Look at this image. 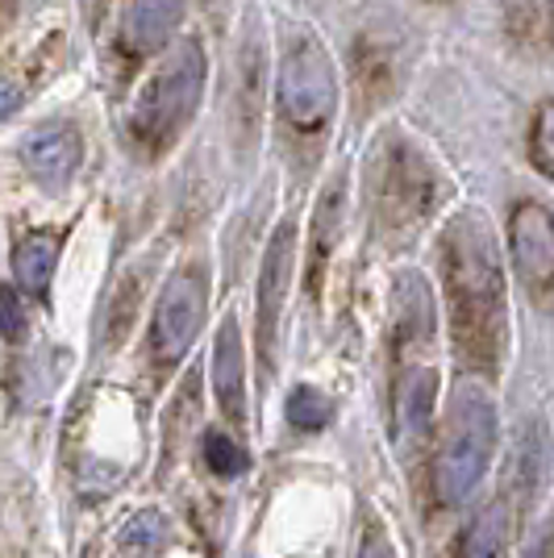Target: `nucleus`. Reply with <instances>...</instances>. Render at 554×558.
I'll return each instance as SVG.
<instances>
[{"label": "nucleus", "mask_w": 554, "mask_h": 558, "mask_svg": "<svg viewBox=\"0 0 554 558\" xmlns=\"http://www.w3.org/2000/svg\"><path fill=\"white\" fill-rule=\"evenodd\" d=\"M201 93H205V47L196 38H184L142 84L138 100L130 109L134 142L150 155H162L184 134V125L201 105Z\"/></svg>", "instance_id": "4"}, {"label": "nucleus", "mask_w": 554, "mask_h": 558, "mask_svg": "<svg viewBox=\"0 0 554 558\" xmlns=\"http://www.w3.org/2000/svg\"><path fill=\"white\" fill-rule=\"evenodd\" d=\"M55 263H59V238L55 233H29L13 255V271H17L29 296H47Z\"/></svg>", "instance_id": "16"}, {"label": "nucleus", "mask_w": 554, "mask_h": 558, "mask_svg": "<svg viewBox=\"0 0 554 558\" xmlns=\"http://www.w3.org/2000/svg\"><path fill=\"white\" fill-rule=\"evenodd\" d=\"M434 4H446V0H434Z\"/></svg>", "instance_id": "24"}, {"label": "nucleus", "mask_w": 554, "mask_h": 558, "mask_svg": "<svg viewBox=\"0 0 554 558\" xmlns=\"http://www.w3.org/2000/svg\"><path fill=\"white\" fill-rule=\"evenodd\" d=\"M438 404V363H434V304L421 276L396 279L393 322V438L417 442Z\"/></svg>", "instance_id": "2"}, {"label": "nucleus", "mask_w": 554, "mask_h": 558, "mask_svg": "<svg viewBox=\"0 0 554 558\" xmlns=\"http://www.w3.org/2000/svg\"><path fill=\"white\" fill-rule=\"evenodd\" d=\"M208 308V271L205 263H184L176 276L162 283L159 308L150 322V354L159 367H176L184 359L196 333L205 326Z\"/></svg>", "instance_id": "6"}, {"label": "nucleus", "mask_w": 554, "mask_h": 558, "mask_svg": "<svg viewBox=\"0 0 554 558\" xmlns=\"http://www.w3.org/2000/svg\"><path fill=\"white\" fill-rule=\"evenodd\" d=\"M208 4H213V0H208Z\"/></svg>", "instance_id": "25"}, {"label": "nucleus", "mask_w": 554, "mask_h": 558, "mask_svg": "<svg viewBox=\"0 0 554 558\" xmlns=\"http://www.w3.org/2000/svg\"><path fill=\"white\" fill-rule=\"evenodd\" d=\"M184 22V0H134L130 17H125V54L146 59L171 43V34Z\"/></svg>", "instance_id": "12"}, {"label": "nucleus", "mask_w": 554, "mask_h": 558, "mask_svg": "<svg viewBox=\"0 0 554 558\" xmlns=\"http://www.w3.org/2000/svg\"><path fill=\"white\" fill-rule=\"evenodd\" d=\"M22 159L25 171L38 180L50 192H63L75 175V167L84 159V142L75 134V125L68 121H50V125H38L29 138L22 142Z\"/></svg>", "instance_id": "10"}, {"label": "nucleus", "mask_w": 554, "mask_h": 558, "mask_svg": "<svg viewBox=\"0 0 554 558\" xmlns=\"http://www.w3.org/2000/svg\"><path fill=\"white\" fill-rule=\"evenodd\" d=\"M434 171L417 155L409 142L393 138L384 150V167L375 171V213L384 217V226L409 230L421 226V217L434 209Z\"/></svg>", "instance_id": "7"}, {"label": "nucleus", "mask_w": 554, "mask_h": 558, "mask_svg": "<svg viewBox=\"0 0 554 558\" xmlns=\"http://www.w3.org/2000/svg\"><path fill=\"white\" fill-rule=\"evenodd\" d=\"M205 463L217 471V475H242L246 466H251V459H246V450L233 442L230 434H221V429H208L205 434Z\"/></svg>", "instance_id": "19"}, {"label": "nucleus", "mask_w": 554, "mask_h": 558, "mask_svg": "<svg viewBox=\"0 0 554 558\" xmlns=\"http://www.w3.org/2000/svg\"><path fill=\"white\" fill-rule=\"evenodd\" d=\"M508 537H513V512L508 500H492L459 542V558H508Z\"/></svg>", "instance_id": "15"}, {"label": "nucleus", "mask_w": 554, "mask_h": 558, "mask_svg": "<svg viewBox=\"0 0 554 558\" xmlns=\"http://www.w3.org/2000/svg\"><path fill=\"white\" fill-rule=\"evenodd\" d=\"M284 413H288V425H292V429H301V434H317V429H325V425L334 421V404L325 400V392L301 384V388H292L288 404H284Z\"/></svg>", "instance_id": "17"}, {"label": "nucleus", "mask_w": 554, "mask_h": 558, "mask_svg": "<svg viewBox=\"0 0 554 558\" xmlns=\"http://www.w3.org/2000/svg\"><path fill=\"white\" fill-rule=\"evenodd\" d=\"M359 558H396L393 555V542H388V530L371 521L368 534H363V546H359Z\"/></svg>", "instance_id": "21"}, {"label": "nucleus", "mask_w": 554, "mask_h": 558, "mask_svg": "<svg viewBox=\"0 0 554 558\" xmlns=\"http://www.w3.org/2000/svg\"><path fill=\"white\" fill-rule=\"evenodd\" d=\"M17 109H22V93H17V84L0 80V121H4V117H13Z\"/></svg>", "instance_id": "23"}, {"label": "nucleus", "mask_w": 554, "mask_h": 558, "mask_svg": "<svg viewBox=\"0 0 554 558\" xmlns=\"http://www.w3.org/2000/svg\"><path fill=\"white\" fill-rule=\"evenodd\" d=\"M438 263L455 354L467 372L492 379L508 354V292L484 213L462 209L450 217L438 242Z\"/></svg>", "instance_id": "1"}, {"label": "nucleus", "mask_w": 554, "mask_h": 558, "mask_svg": "<svg viewBox=\"0 0 554 558\" xmlns=\"http://www.w3.org/2000/svg\"><path fill=\"white\" fill-rule=\"evenodd\" d=\"M213 392L221 413L242 425L246 421V350H242V333H238V317H226L213 342Z\"/></svg>", "instance_id": "11"}, {"label": "nucleus", "mask_w": 554, "mask_h": 558, "mask_svg": "<svg viewBox=\"0 0 554 558\" xmlns=\"http://www.w3.org/2000/svg\"><path fill=\"white\" fill-rule=\"evenodd\" d=\"M505 34L526 59H554V0H505Z\"/></svg>", "instance_id": "13"}, {"label": "nucleus", "mask_w": 554, "mask_h": 558, "mask_svg": "<svg viewBox=\"0 0 554 558\" xmlns=\"http://www.w3.org/2000/svg\"><path fill=\"white\" fill-rule=\"evenodd\" d=\"M276 109L292 134H322L338 113V75L313 34L292 38L279 59Z\"/></svg>", "instance_id": "5"}, {"label": "nucleus", "mask_w": 554, "mask_h": 558, "mask_svg": "<svg viewBox=\"0 0 554 558\" xmlns=\"http://www.w3.org/2000/svg\"><path fill=\"white\" fill-rule=\"evenodd\" d=\"M292 263H297V230L292 221H284L272 242H267V255H263V271H258V359H263V372H272V359H276V329L279 313H284V296H288V283H292Z\"/></svg>", "instance_id": "9"}, {"label": "nucleus", "mask_w": 554, "mask_h": 558, "mask_svg": "<svg viewBox=\"0 0 554 558\" xmlns=\"http://www.w3.org/2000/svg\"><path fill=\"white\" fill-rule=\"evenodd\" d=\"M492 454H496V409L480 384H462L450 396L446 429L434 454V500L442 509H455L480 488Z\"/></svg>", "instance_id": "3"}, {"label": "nucleus", "mask_w": 554, "mask_h": 558, "mask_svg": "<svg viewBox=\"0 0 554 558\" xmlns=\"http://www.w3.org/2000/svg\"><path fill=\"white\" fill-rule=\"evenodd\" d=\"M508 251L521 288L538 304L554 301V213L542 201H517L508 213Z\"/></svg>", "instance_id": "8"}, {"label": "nucleus", "mask_w": 554, "mask_h": 558, "mask_svg": "<svg viewBox=\"0 0 554 558\" xmlns=\"http://www.w3.org/2000/svg\"><path fill=\"white\" fill-rule=\"evenodd\" d=\"M526 558H554V517L546 521V530L533 537L530 550H526Z\"/></svg>", "instance_id": "22"}, {"label": "nucleus", "mask_w": 554, "mask_h": 558, "mask_svg": "<svg viewBox=\"0 0 554 558\" xmlns=\"http://www.w3.org/2000/svg\"><path fill=\"white\" fill-rule=\"evenodd\" d=\"M530 163H533V171H542L546 180H554V96H551V100H542V105L533 109Z\"/></svg>", "instance_id": "18"}, {"label": "nucleus", "mask_w": 554, "mask_h": 558, "mask_svg": "<svg viewBox=\"0 0 554 558\" xmlns=\"http://www.w3.org/2000/svg\"><path fill=\"white\" fill-rule=\"evenodd\" d=\"M342 192H347V180L338 175L334 184L325 187L322 205L313 213V251H309V292H317L325 271V258L338 246V233H342Z\"/></svg>", "instance_id": "14"}, {"label": "nucleus", "mask_w": 554, "mask_h": 558, "mask_svg": "<svg viewBox=\"0 0 554 558\" xmlns=\"http://www.w3.org/2000/svg\"><path fill=\"white\" fill-rule=\"evenodd\" d=\"M25 329H29V313H25L22 296L13 288H0V333L9 342H22Z\"/></svg>", "instance_id": "20"}]
</instances>
